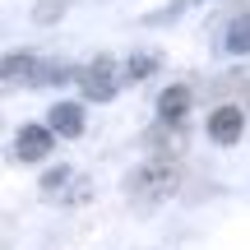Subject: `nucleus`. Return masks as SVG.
Returning <instances> with one entry per match:
<instances>
[{
  "instance_id": "nucleus-5",
  "label": "nucleus",
  "mask_w": 250,
  "mask_h": 250,
  "mask_svg": "<svg viewBox=\"0 0 250 250\" xmlns=\"http://www.w3.org/2000/svg\"><path fill=\"white\" fill-rule=\"evenodd\" d=\"M46 125H51L61 139H79L83 134V107L79 102H56V107L46 111Z\"/></svg>"
},
{
  "instance_id": "nucleus-8",
  "label": "nucleus",
  "mask_w": 250,
  "mask_h": 250,
  "mask_svg": "<svg viewBox=\"0 0 250 250\" xmlns=\"http://www.w3.org/2000/svg\"><path fill=\"white\" fill-rule=\"evenodd\" d=\"M33 65H37L33 56H5V83H14V79L28 83L33 79Z\"/></svg>"
},
{
  "instance_id": "nucleus-11",
  "label": "nucleus",
  "mask_w": 250,
  "mask_h": 250,
  "mask_svg": "<svg viewBox=\"0 0 250 250\" xmlns=\"http://www.w3.org/2000/svg\"><path fill=\"white\" fill-rule=\"evenodd\" d=\"M65 181H70V167H56V171H46V176H42V190H46V195H56Z\"/></svg>"
},
{
  "instance_id": "nucleus-7",
  "label": "nucleus",
  "mask_w": 250,
  "mask_h": 250,
  "mask_svg": "<svg viewBox=\"0 0 250 250\" xmlns=\"http://www.w3.org/2000/svg\"><path fill=\"white\" fill-rule=\"evenodd\" d=\"M223 46H227V51H232V56H250V14L232 19V28H227Z\"/></svg>"
},
{
  "instance_id": "nucleus-10",
  "label": "nucleus",
  "mask_w": 250,
  "mask_h": 250,
  "mask_svg": "<svg viewBox=\"0 0 250 250\" xmlns=\"http://www.w3.org/2000/svg\"><path fill=\"white\" fill-rule=\"evenodd\" d=\"M61 14H65V0H37V9H33L37 23H56Z\"/></svg>"
},
{
  "instance_id": "nucleus-4",
  "label": "nucleus",
  "mask_w": 250,
  "mask_h": 250,
  "mask_svg": "<svg viewBox=\"0 0 250 250\" xmlns=\"http://www.w3.org/2000/svg\"><path fill=\"white\" fill-rule=\"evenodd\" d=\"M241 130H246L241 107H218V111H208V139H213V144H236V139H241Z\"/></svg>"
},
{
  "instance_id": "nucleus-2",
  "label": "nucleus",
  "mask_w": 250,
  "mask_h": 250,
  "mask_svg": "<svg viewBox=\"0 0 250 250\" xmlns=\"http://www.w3.org/2000/svg\"><path fill=\"white\" fill-rule=\"evenodd\" d=\"M79 88H83V98H93V102H111L116 98V65H111V56H98L88 70H79Z\"/></svg>"
},
{
  "instance_id": "nucleus-9",
  "label": "nucleus",
  "mask_w": 250,
  "mask_h": 250,
  "mask_svg": "<svg viewBox=\"0 0 250 250\" xmlns=\"http://www.w3.org/2000/svg\"><path fill=\"white\" fill-rule=\"evenodd\" d=\"M153 70H158V56H130V65H125V79H148Z\"/></svg>"
},
{
  "instance_id": "nucleus-6",
  "label": "nucleus",
  "mask_w": 250,
  "mask_h": 250,
  "mask_svg": "<svg viewBox=\"0 0 250 250\" xmlns=\"http://www.w3.org/2000/svg\"><path fill=\"white\" fill-rule=\"evenodd\" d=\"M186 111H190V88H186V83L162 88V98H158V121L162 125H181V121H186Z\"/></svg>"
},
{
  "instance_id": "nucleus-3",
  "label": "nucleus",
  "mask_w": 250,
  "mask_h": 250,
  "mask_svg": "<svg viewBox=\"0 0 250 250\" xmlns=\"http://www.w3.org/2000/svg\"><path fill=\"white\" fill-rule=\"evenodd\" d=\"M51 144H56V130H51V125H23V130H19L14 153H19L23 162H42L46 153H51Z\"/></svg>"
},
{
  "instance_id": "nucleus-1",
  "label": "nucleus",
  "mask_w": 250,
  "mask_h": 250,
  "mask_svg": "<svg viewBox=\"0 0 250 250\" xmlns=\"http://www.w3.org/2000/svg\"><path fill=\"white\" fill-rule=\"evenodd\" d=\"M181 186V167L171 158H148L144 167L130 171V181H125V195L139 199V204H162V199H171Z\"/></svg>"
}]
</instances>
